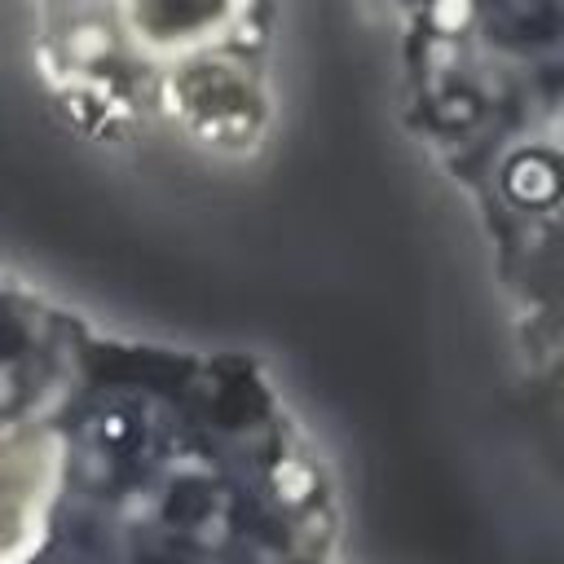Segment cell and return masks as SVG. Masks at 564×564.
Returning <instances> with one entry per match:
<instances>
[{
    "instance_id": "cell-1",
    "label": "cell",
    "mask_w": 564,
    "mask_h": 564,
    "mask_svg": "<svg viewBox=\"0 0 564 564\" xmlns=\"http://www.w3.org/2000/svg\"><path fill=\"white\" fill-rule=\"evenodd\" d=\"M57 454L48 436L0 441V564H18L40 533Z\"/></svg>"
}]
</instances>
